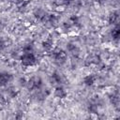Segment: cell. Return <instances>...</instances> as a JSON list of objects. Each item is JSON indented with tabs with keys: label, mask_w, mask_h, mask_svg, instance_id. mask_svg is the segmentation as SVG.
I'll list each match as a JSON object with an SVG mask.
<instances>
[{
	"label": "cell",
	"mask_w": 120,
	"mask_h": 120,
	"mask_svg": "<svg viewBox=\"0 0 120 120\" xmlns=\"http://www.w3.org/2000/svg\"><path fill=\"white\" fill-rule=\"evenodd\" d=\"M22 62L24 66H31L34 64L35 62V57L32 53L30 52H26L23 54V56L22 57Z\"/></svg>",
	"instance_id": "obj_1"
},
{
	"label": "cell",
	"mask_w": 120,
	"mask_h": 120,
	"mask_svg": "<svg viewBox=\"0 0 120 120\" xmlns=\"http://www.w3.org/2000/svg\"><path fill=\"white\" fill-rule=\"evenodd\" d=\"M55 94H56V96H58V97H60V98H63V97L65 96V92H64V90H63L62 88H57Z\"/></svg>",
	"instance_id": "obj_2"
}]
</instances>
